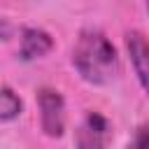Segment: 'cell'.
<instances>
[{"label": "cell", "instance_id": "cell-8", "mask_svg": "<svg viewBox=\"0 0 149 149\" xmlns=\"http://www.w3.org/2000/svg\"><path fill=\"white\" fill-rule=\"evenodd\" d=\"M147 9H149V0H147Z\"/></svg>", "mask_w": 149, "mask_h": 149}, {"label": "cell", "instance_id": "cell-3", "mask_svg": "<svg viewBox=\"0 0 149 149\" xmlns=\"http://www.w3.org/2000/svg\"><path fill=\"white\" fill-rule=\"evenodd\" d=\"M112 142V123L100 112H88L74 135L77 149H107Z\"/></svg>", "mask_w": 149, "mask_h": 149}, {"label": "cell", "instance_id": "cell-5", "mask_svg": "<svg viewBox=\"0 0 149 149\" xmlns=\"http://www.w3.org/2000/svg\"><path fill=\"white\" fill-rule=\"evenodd\" d=\"M54 49V37L42 28H23L21 30V58L37 61L44 58Z\"/></svg>", "mask_w": 149, "mask_h": 149}, {"label": "cell", "instance_id": "cell-6", "mask_svg": "<svg viewBox=\"0 0 149 149\" xmlns=\"http://www.w3.org/2000/svg\"><path fill=\"white\" fill-rule=\"evenodd\" d=\"M21 112H23L21 98L9 86H0V121H14L21 116Z\"/></svg>", "mask_w": 149, "mask_h": 149}, {"label": "cell", "instance_id": "cell-7", "mask_svg": "<svg viewBox=\"0 0 149 149\" xmlns=\"http://www.w3.org/2000/svg\"><path fill=\"white\" fill-rule=\"evenodd\" d=\"M126 149H149V126H142V128L133 135V140L128 142Z\"/></svg>", "mask_w": 149, "mask_h": 149}, {"label": "cell", "instance_id": "cell-1", "mask_svg": "<svg viewBox=\"0 0 149 149\" xmlns=\"http://www.w3.org/2000/svg\"><path fill=\"white\" fill-rule=\"evenodd\" d=\"M72 65L84 81L105 86L119 74V54L102 30L84 28L72 47Z\"/></svg>", "mask_w": 149, "mask_h": 149}, {"label": "cell", "instance_id": "cell-2", "mask_svg": "<svg viewBox=\"0 0 149 149\" xmlns=\"http://www.w3.org/2000/svg\"><path fill=\"white\" fill-rule=\"evenodd\" d=\"M37 107H40V126L44 135L61 137L65 130V100L61 91L51 86H42L37 91Z\"/></svg>", "mask_w": 149, "mask_h": 149}, {"label": "cell", "instance_id": "cell-4", "mask_svg": "<svg viewBox=\"0 0 149 149\" xmlns=\"http://www.w3.org/2000/svg\"><path fill=\"white\" fill-rule=\"evenodd\" d=\"M126 51H128L130 65L135 70V77L149 98V37L140 30H128L126 33Z\"/></svg>", "mask_w": 149, "mask_h": 149}]
</instances>
